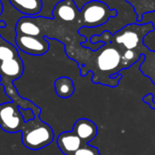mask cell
I'll use <instances>...</instances> for the list:
<instances>
[{
    "instance_id": "cell-3",
    "label": "cell",
    "mask_w": 155,
    "mask_h": 155,
    "mask_svg": "<svg viewBox=\"0 0 155 155\" xmlns=\"http://www.w3.org/2000/svg\"><path fill=\"white\" fill-rule=\"evenodd\" d=\"M118 15L116 9H111L107 4L100 0H91L84 5L76 21L80 27H97L106 24Z\"/></svg>"
},
{
    "instance_id": "cell-9",
    "label": "cell",
    "mask_w": 155,
    "mask_h": 155,
    "mask_svg": "<svg viewBox=\"0 0 155 155\" xmlns=\"http://www.w3.org/2000/svg\"><path fill=\"white\" fill-rule=\"evenodd\" d=\"M11 5L25 16H36L43 8L42 0H9Z\"/></svg>"
},
{
    "instance_id": "cell-2",
    "label": "cell",
    "mask_w": 155,
    "mask_h": 155,
    "mask_svg": "<svg viewBox=\"0 0 155 155\" xmlns=\"http://www.w3.org/2000/svg\"><path fill=\"white\" fill-rule=\"evenodd\" d=\"M21 133L24 146L32 151H39L46 147L54 139L52 127L43 122L40 117H35L26 122Z\"/></svg>"
},
{
    "instance_id": "cell-11",
    "label": "cell",
    "mask_w": 155,
    "mask_h": 155,
    "mask_svg": "<svg viewBox=\"0 0 155 155\" xmlns=\"http://www.w3.org/2000/svg\"><path fill=\"white\" fill-rule=\"evenodd\" d=\"M143 60L139 66V70L155 85V51L146 46L143 52Z\"/></svg>"
},
{
    "instance_id": "cell-1",
    "label": "cell",
    "mask_w": 155,
    "mask_h": 155,
    "mask_svg": "<svg viewBox=\"0 0 155 155\" xmlns=\"http://www.w3.org/2000/svg\"><path fill=\"white\" fill-rule=\"evenodd\" d=\"M154 29L153 22L145 24L133 23L111 35L110 43L116 45L121 52L123 64L125 69L130 68L143 57V52L146 47L144 38Z\"/></svg>"
},
{
    "instance_id": "cell-14",
    "label": "cell",
    "mask_w": 155,
    "mask_h": 155,
    "mask_svg": "<svg viewBox=\"0 0 155 155\" xmlns=\"http://www.w3.org/2000/svg\"><path fill=\"white\" fill-rule=\"evenodd\" d=\"M71 155H101L98 148L90 144H84L80 149Z\"/></svg>"
},
{
    "instance_id": "cell-13",
    "label": "cell",
    "mask_w": 155,
    "mask_h": 155,
    "mask_svg": "<svg viewBox=\"0 0 155 155\" xmlns=\"http://www.w3.org/2000/svg\"><path fill=\"white\" fill-rule=\"evenodd\" d=\"M54 91L58 97L63 99L70 98L74 94V81L67 76L58 77L54 81Z\"/></svg>"
},
{
    "instance_id": "cell-7",
    "label": "cell",
    "mask_w": 155,
    "mask_h": 155,
    "mask_svg": "<svg viewBox=\"0 0 155 155\" xmlns=\"http://www.w3.org/2000/svg\"><path fill=\"white\" fill-rule=\"evenodd\" d=\"M72 131L82 140L84 144H89L98 134L97 125L86 118L78 119L74 123Z\"/></svg>"
},
{
    "instance_id": "cell-15",
    "label": "cell",
    "mask_w": 155,
    "mask_h": 155,
    "mask_svg": "<svg viewBox=\"0 0 155 155\" xmlns=\"http://www.w3.org/2000/svg\"><path fill=\"white\" fill-rule=\"evenodd\" d=\"M19 111L21 113V114L23 115L24 121L25 123L28 122V121H30V120H33L35 117L33 110H31V109H23V108H20L19 107Z\"/></svg>"
},
{
    "instance_id": "cell-12",
    "label": "cell",
    "mask_w": 155,
    "mask_h": 155,
    "mask_svg": "<svg viewBox=\"0 0 155 155\" xmlns=\"http://www.w3.org/2000/svg\"><path fill=\"white\" fill-rule=\"evenodd\" d=\"M134 8L137 18L135 23L141 24L145 14L155 12V0H124Z\"/></svg>"
},
{
    "instance_id": "cell-6",
    "label": "cell",
    "mask_w": 155,
    "mask_h": 155,
    "mask_svg": "<svg viewBox=\"0 0 155 155\" xmlns=\"http://www.w3.org/2000/svg\"><path fill=\"white\" fill-rule=\"evenodd\" d=\"M79 12L74 0H62L54 5L52 14L54 19L72 23L77 21Z\"/></svg>"
},
{
    "instance_id": "cell-8",
    "label": "cell",
    "mask_w": 155,
    "mask_h": 155,
    "mask_svg": "<svg viewBox=\"0 0 155 155\" xmlns=\"http://www.w3.org/2000/svg\"><path fill=\"white\" fill-rule=\"evenodd\" d=\"M59 150L64 155H71L84 145L82 140L73 132H64L60 134L56 140Z\"/></svg>"
},
{
    "instance_id": "cell-5",
    "label": "cell",
    "mask_w": 155,
    "mask_h": 155,
    "mask_svg": "<svg viewBox=\"0 0 155 155\" xmlns=\"http://www.w3.org/2000/svg\"><path fill=\"white\" fill-rule=\"evenodd\" d=\"M15 44L17 49L30 55H43L49 50V43L45 35H15Z\"/></svg>"
},
{
    "instance_id": "cell-10",
    "label": "cell",
    "mask_w": 155,
    "mask_h": 155,
    "mask_svg": "<svg viewBox=\"0 0 155 155\" xmlns=\"http://www.w3.org/2000/svg\"><path fill=\"white\" fill-rule=\"evenodd\" d=\"M15 35H42L41 28L36 22L30 16L20 17L15 25Z\"/></svg>"
},
{
    "instance_id": "cell-17",
    "label": "cell",
    "mask_w": 155,
    "mask_h": 155,
    "mask_svg": "<svg viewBox=\"0 0 155 155\" xmlns=\"http://www.w3.org/2000/svg\"><path fill=\"white\" fill-rule=\"evenodd\" d=\"M6 26H7L6 22H5V21L1 20V21H0V28H5Z\"/></svg>"
},
{
    "instance_id": "cell-18",
    "label": "cell",
    "mask_w": 155,
    "mask_h": 155,
    "mask_svg": "<svg viewBox=\"0 0 155 155\" xmlns=\"http://www.w3.org/2000/svg\"><path fill=\"white\" fill-rule=\"evenodd\" d=\"M3 10H4V5H3V4H2V2H1V0H0V15H1L2 13H3Z\"/></svg>"
},
{
    "instance_id": "cell-16",
    "label": "cell",
    "mask_w": 155,
    "mask_h": 155,
    "mask_svg": "<svg viewBox=\"0 0 155 155\" xmlns=\"http://www.w3.org/2000/svg\"><path fill=\"white\" fill-rule=\"evenodd\" d=\"M153 100H154V94L153 93H150V94H146L144 97H143V102L144 104H149V106L153 110H155V103L153 102Z\"/></svg>"
},
{
    "instance_id": "cell-4",
    "label": "cell",
    "mask_w": 155,
    "mask_h": 155,
    "mask_svg": "<svg viewBox=\"0 0 155 155\" xmlns=\"http://www.w3.org/2000/svg\"><path fill=\"white\" fill-rule=\"evenodd\" d=\"M23 115L19 111V106L10 101L0 104V128L8 134L21 132L25 126Z\"/></svg>"
}]
</instances>
